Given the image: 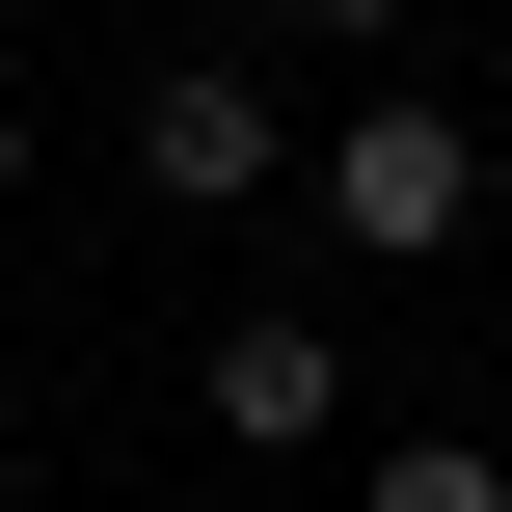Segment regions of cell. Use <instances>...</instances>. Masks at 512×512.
<instances>
[{
	"instance_id": "1",
	"label": "cell",
	"mask_w": 512,
	"mask_h": 512,
	"mask_svg": "<svg viewBox=\"0 0 512 512\" xmlns=\"http://www.w3.org/2000/svg\"><path fill=\"white\" fill-rule=\"evenodd\" d=\"M297 216H324L351 270H432V243H486V135H459L432 81H351V108L297 135Z\"/></svg>"
},
{
	"instance_id": "2",
	"label": "cell",
	"mask_w": 512,
	"mask_h": 512,
	"mask_svg": "<svg viewBox=\"0 0 512 512\" xmlns=\"http://www.w3.org/2000/svg\"><path fill=\"white\" fill-rule=\"evenodd\" d=\"M135 189H162V216H270V189H297V108H270L243 54H162V81H135Z\"/></svg>"
},
{
	"instance_id": "3",
	"label": "cell",
	"mask_w": 512,
	"mask_h": 512,
	"mask_svg": "<svg viewBox=\"0 0 512 512\" xmlns=\"http://www.w3.org/2000/svg\"><path fill=\"white\" fill-rule=\"evenodd\" d=\"M189 405H216V459H324V432H351V324H324V297H243V324L189 351Z\"/></svg>"
},
{
	"instance_id": "4",
	"label": "cell",
	"mask_w": 512,
	"mask_h": 512,
	"mask_svg": "<svg viewBox=\"0 0 512 512\" xmlns=\"http://www.w3.org/2000/svg\"><path fill=\"white\" fill-rule=\"evenodd\" d=\"M351 512H512V459H486V432H378V459H351Z\"/></svg>"
},
{
	"instance_id": "5",
	"label": "cell",
	"mask_w": 512,
	"mask_h": 512,
	"mask_svg": "<svg viewBox=\"0 0 512 512\" xmlns=\"http://www.w3.org/2000/svg\"><path fill=\"white\" fill-rule=\"evenodd\" d=\"M297 27H324V54H405V27H432V0H297Z\"/></svg>"
},
{
	"instance_id": "6",
	"label": "cell",
	"mask_w": 512,
	"mask_h": 512,
	"mask_svg": "<svg viewBox=\"0 0 512 512\" xmlns=\"http://www.w3.org/2000/svg\"><path fill=\"white\" fill-rule=\"evenodd\" d=\"M0 216H27V81H0Z\"/></svg>"
}]
</instances>
